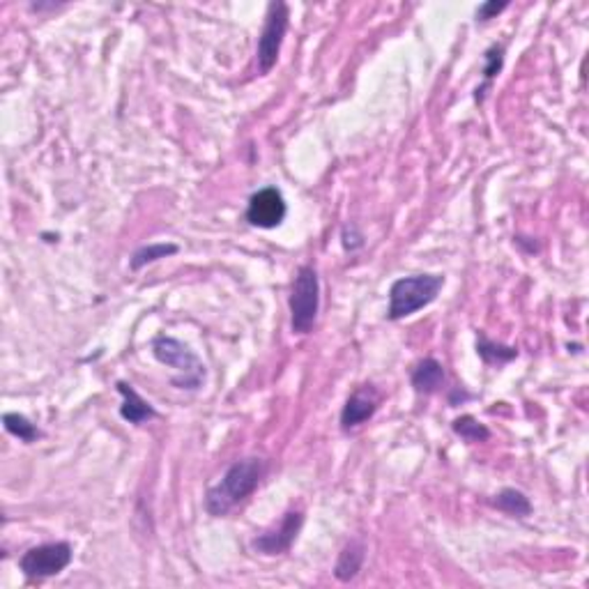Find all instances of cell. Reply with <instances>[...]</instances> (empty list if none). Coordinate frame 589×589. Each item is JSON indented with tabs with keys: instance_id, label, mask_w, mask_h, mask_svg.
I'll return each instance as SVG.
<instances>
[{
	"instance_id": "11",
	"label": "cell",
	"mask_w": 589,
	"mask_h": 589,
	"mask_svg": "<svg viewBox=\"0 0 589 589\" xmlns=\"http://www.w3.org/2000/svg\"><path fill=\"white\" fill-rule=\"evenodd\" d=\"M442 384H445V366L437 359L426 357L412 369V387L417 394H436V391H440Z\"/></svg>"
},
{
	"instance_id": "15",
	"label": "cell",
	"mask_w": 589,
	"mask_h": 589,
	"mask_svg": "<svg viewBox=\"0 0 589 589\" xmlns=\"http://www.w3.org/2000/svg\"><path fill=\"white\" fill-rule=\"evenodd\" d=\"M178 252H179L178 244H166V242H157V244L141 246V249H136V252H133L132 261H129V267H132L133 271H139V270H143L145 265H152V262L161 261V258L175 256Z\"/></svg>"
},
{
	"instance_id": "18",
	"label": "cell",
	"mask_w": 589,
	"mask_h": 589,
	"mask_svg": "<svg viewBox=\"0 0 589 589\" xmlns=\"http://www.w3.org/2000/svg\"><path fill=\"white\" fill-rule=\"evenodd\" d=\"M483 78H486V86L497 77V74L502 72L504 67V47L502 44H492L486 53H483Z\"/></svg>"
},
{
	"instance_id": "19",
	"label": "cell",
	"mask_w": 589,
	"mask_h": 589,
	"mask_svg": "<svg viewBox=\"0 0 589 589\" xmlns=\"http://www.w3.org/2000/svg\"><path fill=\"white\" fill-rule=\"evenodd\" d=\"M341 240H344L345 252H357V249H362V246H364V235H362V231H359L354 224L344 225Z\"/></svg>"
},
{
	"instance_id": "5",
	"label": "cell",
	"mask_w": 589,
	"mask_h": 589,
	"mask_svg": "<svg viewBox=\"0 0 589 589\" xmlns=\"http://www.w3.org/2000/svg\"><path fill=\"white\" fill-rule=\"evenodd\" d=\"M288 26H290V7H288L286 3H281V0L270 3L261 37H258L256 58H258V72L261 74L271 72V67L277 65Z\"/></svg>"
},
{
	"instance_id": "8",
	"label": "cell",
	"mask_w": 589,
	"mask_h": 589,
	"mask_svg": "<svg viewBox=\"0 0 589 589\" xmlns=\"http://www.w3.org/2000/svg\"><path fill=\"white\" fill-rule=\"evenodd\" d=\"M288 215L286 198L277 187H262L256 194H252L249 206H246V221L256 228H265L271 231L277 225L283 224Z\"/></svg>"
},
{
	"instance_id": "16",
	"label": "cell",
	"mask_w": 589,
	"mask_h": 589,
	"mask_svg": "<svg viewBox=\"0 0 589 589\" xmlns=\"http://www.w3.org/2000/svg\"><path fill=\"white\" fill-rule=\"evenodd\" d=\"M3 426H5L10 436L19 437V440L26 442V445H32V442H37L41 437L40 428H37L28 417L19 415V412H5V415H3Z\"/></svg>"
},
{
	"instance_id": "9",
	"label": "cell",
	"mask_w": 589,
	"mask_h": 589,
	"mask_svg": "<svg viewBox=\"0 0 589 589\" xmlns=\"http://www.w3.org/2000/svg\"><path fill=\"white\" fill-rule=\"evenodd\" d=\"M380 405V394L373 384H362L359 390H354L350 394V399L345 400L344 410H341V428L348 430L359 428V426L369 421L375 415Z\"/></svg>"
},
{
	"instance_id": "6",
	"label": "cell",
	"mask_w": 589,
	"mask_h": 589,
	"mask_svg": "<svg viewBox=\"0 0 589 589\" xmlns=\"http://www.w3.org/2000/svg\"><path fill=\"white\" fill-rule=\"evenodd\" d=\"M72 557L74 550L67 541L41 543V546H35L21 555L19 569L28 580L53 578L72 564Z\"/></svg>"
},
{
	"instance_id": "2",
	"label": "cell",
	"mask_w": 589,
	"mask_h": 589,
	"mask_svg": "<svg viewBox=\"0 0 589 589\" xmlns=\"http://www.w3.org/2000/svg\"><path fill=\"white\" fill-rule=\"evenodd\" d=\"M442 286H445V277H440V274H415V277L396 279L390 288L387 318L403 320L412 313L421 311L436 302Z\"/></svg>"
},
{
	"instance_id": "7",
	"label": "cell",
	"mask_w": 589,
	"mask_h": 589,
	"mask_svg": "<svg viewBox=\"0 0 589 589\" xmlns=\"http://www.w3.org/2000/svg\"><path fill=\"white\" fill-rule=\"evenodd\" d=\"M302 525H304V513L299 511V509H290V511L283 513L279 525L265 529V532L258 534V537L253 538L252 548L256 550V553L267 555V557L288 553V550L292 548L295 538H298Z\"/></svg>"
},
{
	"instance_id": "17",
	"label": "cell",
	"mask_w": 589,
	"mask_h": 589,
	"mask_svg": "<svg viewBox=\"0 0 589 589\" xmlns=\"http://www.w3.org/2000/svg\"><path fill=\"white\" fill-rule=\"evenodd\" d=\"M451 430L456 433L461 440L472 442V445H477V442H486L491 437V430H488L486 424H482L479 419H474L472 415H463L458 419H454L451 424Z\"/></svg>"
},
{
	"instance_id": "1",
	"label": "cell",
	"mask_w": 589,
	"mask_h": 589,
	"mask_svg": "<svg viewBox=\"0 0 589 589\" xmlns=\"http://www.w3.org/2000/svg\"><path fill=\"white\" fill-rule=\"evenodd\" d=\"M265 472L267 463L262 461V458H244V461L233 463V465L225 470L224 477H221V482L207 491V513L215 518L231 513L237 504H242L256 492L262 477H265Z\"/></svg>"
},
{
	"instance_id": "20",
	"label": "cell",
	"mask_w": 589,
	"mask_h": 589,
	"mask_svg": "<svg viewBox=\"0 0 589 589\" xmlns=\"http://www.w3.org/2000/svg\"><path fill=\"white\" fill-rule=\"evenodd\" d=\"M509 7V3H497V0H488V3H483V5H479L477 10V21H491L495 19L497 14H502L504 10Z\"/></svg>"
},
{
	"instance_id": "12",
	"label": "cell",
	"mask_w": 589,
	"mask_h": 589,
	"mask_svg": "<svg viewBox=\"0 0 589 589\" xmlns=\"http://www.w3.org/2000/svg\"><path fill=\"white\" fill-rule=\"evenodd\" d=\"M366 557V546L359 538H353L344 546V550L338 553L336 564H334V575L341 583H350L353 578H357V574L364 566Z\"/></svg>"
},
{
	"instance_id": "10",
	"label": "cell",
	"mask_w": 589,
	"mask_h": 589,
	"mask_svg": "<svg viewBox=\"0 0 589 589\" xmlns=\"http://www.w3.org/2000/svg\"><path fill=\"white\" fill-rule=\"evenodd\" d=\"M118 391H120V396H123L120 417H123L124 421H129V424H133V426H141V424H145V421H150L157 417V410H154L152 405H150L148 400L139 394V391L133 390L129 382L120 380Z\"/></svg>"
},
{
	"instance_id": "4",
	"label": "cell",
	"mask_w": 589,
	"mask_h": 589,
	"mask_svg": "<svg viewBox=\"0 0 589 589\" xmlns=\"http://www.w3.org/2000/svg\"><path fill=\"white\" fill-rule=\"evenodd\" d=\"M290 329L295 334H308L316 325L320 308V279L316 267L302 265L295 274L290 299Z\"/></svg>"
},
{
	"instance_id": "14",
	"label": "cell",
	"mask_w": 589,
	"mask_h": 589,
	"mask_svg": "<svg viewBox=\"0 0 589 589\" xmlns=\"http://www.w3.org/2000/svg\"><path fill=\"white\" fill-rule=\"evenodd\" d=\"M477 354L483 359V362H486V364L500 366V364H509V362H513V359L518 357V348H513V345L495 344V341H491L486 334H479Z\"/></svg>"
},
{
	"instance_id": "3",
	"label": "cell",
	"mask_w": 589,
	"mask_h": 589,
	"mask_svg": "<svg viewBox=\"0 0 589 589\" xmlns=\"http://www.w3.org/2000/svg\"><path fill=\"white\" fill-rule=\"evenodd\" d=\"M152 354L160 364L178 371V375L170 380L178 390H198L206 380V366L198 359V354L178 338L157 336L152 341Z\"/></svg>"
},
{
	"instance_id": "13",
	"label": "cell",
	"mask_w": 589,
	"mask_h": 589,
	"mask_svg": "<svg viewBox=\"0 0 589 589\" xmlns=\"http://www.w3.org/2000/svg\"><path fill=\"white\" fill-rule=\"evenodd\" d=\"M491 504L513 518H528L529 513H532V502H529V497L525 495L523 491H518V488H504V491H500L495 497H492Z\"/></svg>"
}]
</instances>
